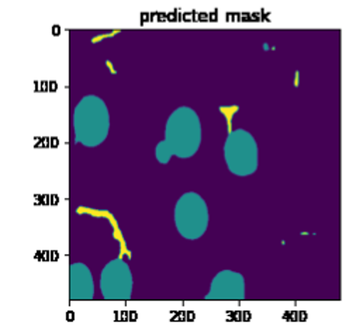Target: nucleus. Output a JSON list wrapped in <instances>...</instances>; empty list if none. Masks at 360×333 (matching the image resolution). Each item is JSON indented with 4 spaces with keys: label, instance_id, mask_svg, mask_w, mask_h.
I'll return each mask as SVG.
<instances>
[{
    "label": "nucleus",
    "instance_id": "f257e3e1",
    "mask_svg": "<svg viewBox=\"0 0 360 333\" xmlns=\"http://www.w3.org/2000/svg\"><path fill=\"white\" fill-rule=\"evenodd\" d=\"M201 135L198 114L191 107H177L166 121L165 139L156 145L158 162L165 164L172 156L180 159L194 156L201 145Z\"/></svg>",
    "mask_w": 360,
    "mask_h": 333
},
{
    "label": "nucleus",
    "instance_id": "f03ea898",
    "mask_svg": "<svg viewBox=\"0 0 360 333\" xmlns=\"http://www.w3.org/2000/svg\"><path fill=\"white\" fill-rule=\"evenodd\" d=\"M73 133L76 142L94 148L103 143L110 131L108 108L98 96L87 94L73 110Z\"/></svg>",
    "mask_w": 360,
    "mask_h": 333
},
{
    "label": "nucleus",
    "instance_id": "7ed1b4c3",
    "mask_svg": "<svg viewBox=\"0 0 360 333\" xmlns=\"http://www.w3.org/2000/svg\"><path fill=\"white\" fill-rule=\"evenodd\" d=\"M224 157L228 170L235 176H249L259 164V150L253 135L242 128L228 133L224 143Z\"/></svg>",
    "mask_w": 360,
    "mask_h": 333
},
{
    "label": "nucleus",
    "instance_id": "20e7f679",
    "mask_svg": "<svg viewBox=\"0 0 360 333\" xmlns=\"http://www.w3.org/2000/svg\"><path fill=\"white\" fill-rule=\"evenodd\" d=\"M208 207L204 198L188 191L181 194L174 205V225L177 232L188 240L200 239L208 228Z\"/></svg>",
    "mask_w": 360,
    "mask_h": 333
},
{
    "label": "nucleus",
    "instance_id": "39448f33",
    "mask_svg": "<svg viewBox=\"0 0 360 333\" xmlns=\"http://www.w3.org/2000/svg\"><path fill=\"white\" fill-rule=\"evenodd\" d=\"M132 284L131 268L122 259H114L103 267L100 274V289L105 299H129L132 294Z\"/></svg>",
    "mask_w": 360,
    "mask_h": 333
},
{
    "label": "nucleus",
    "instance_id": "423d86ee",
    "mask_svg": "<svg viewBox=\"0 0 360 333\" xmlns=\"http://www.w3.org/2000/svg\"><path fill=\"white\" fill-rule=\"evenodd\" d=\"M245 298V278L232 270L219 271L211 281L205 299L239 301Z\"/></svg>",
    "mask_w": 360,
    "mask_h": 333
},
{
    "label": "nucleus",
    "instance_id": "0eeeda50",
    "mask_svg": "<svg viewBox=\"0 0 360 333\" xmlns=\"http://www.w3.org/2000/svg\"><path fill=\"white\" fill-rule=\"evenodd\" d=\"M69 292L75 301L91 299L94 295V281L90 268L84 263H72L69 268Z\"/></svg>",
    "mask_w": 360,
    "mask_h": 333
}]
</instances>
